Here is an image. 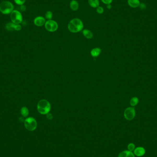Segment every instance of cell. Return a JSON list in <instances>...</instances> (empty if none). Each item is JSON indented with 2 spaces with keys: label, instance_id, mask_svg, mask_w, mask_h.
<instances>
[{
  "label": "cell",
  "instance_id": "1",
  "mask_svg": "<svg viewBox=\"0 0 157 157\" xmlns=\"http://www.w3.org/2000/svg\"><path fill=\"white\" fill-rule=\"evenodd\" d=\"M83 28V23L82 20L79 18H74L71 19L68 25V30L73 33L81 31Z\"/></svg>",
  "mask_w": 157,
  "mask_h": 157
},
{
  "label": "cell",
  "instance_id": "2",
  "mask_svg": "<svg viewBox=\"0 0 157 157\" xmlns=\"http://www.w3.org/2000/svg\"><path fill=\"white\" fill-rule=\"evenodd\" d=\"M37 110L38 112L42 114H47L49 113L51 110V104L50 102L45 99L41 100L37 104Z\"/></svg>",
  "mask_w": 157,
  "mask_h": 157
},
{
  "label": "cell",
  "instance_id": "3",
  "mask_svg": "<svg viewBox=\"0 0 157 157\" xmlns=\"http://www.w3.org/2000/svg\"><path fill=\"white\" fill-rule=\"evenodd\" d=\"M13 11V5L11 2L4 1L0 4V11L4 14L11 13Z\"/></svg>",
  "mask_w": 157,
  "mask_h": 157
},
{
  "label": "cell",
  "instance_id": "4",
  "mask_svg": "<svg viewBox=\"0 0 157 157\" xmlns=\"http://www.w3.org/2000/svg\"><path fill=\"white\" fill-rule=\"evenodd\" d=\"M25 127L29 131H34L37 125L36 120L34 118L28 117L25 120Z\"/></svg>",
  "mask_w": 157,
  "mask_h": 157
},
{
  "label": "cell",
  "instance_id": "5",
  "mask_svg": "<svg viewBox=\"0 0 157 157\" xmlns=\"http://www.w3.org/2000/svg\"><path fill=\"white\" fill-rule=\"evenodd\" d=\"M44 26L46 30L50 32H55L59 28V25L53 19L46 21Z\"/></svg>",
  "mask_w": 157,
  "mask_h": 157
},
{
  "label": "cell",
  "instance_id": "6",
  "mask_svg": "<svg viewBox=\"0 0 157 157\" xmlns=\"http://www.w3.org/2000/svg\"><path fill=\"white\" fill-rule=\"evenodd\" d=\"M10 18L12 23L19 24L22 22L23 17L21 13L17 10H13L10 15Z\"/></svg>",
  "mask_w": 157,
  "mask_h": 157
},
{
  "label": "cell",
  "instance_id": "7",
  "mask_svg": "<svg viewBox=\"0 0 157 157\" xmlns=\"http://www.w3.org/2000/svg\"><path fill=\"white\" fill-rule=\"evenodd\" d=\"M136 115V112L134 108L129 107L125 110L124 112L125 118L128 120H131L134 118Z\"/></svg>",
  "mask_w": 157,
  "mask_h": 157
},
{
  "label": "cell",
  "instance_id": "8",
  "mask_svg": "<svg viewBox=\"0 0 157 157\" xmlns=\"http://www.w3.org/2000/svg\"><path fill=\"white\" fill-rule=\"evenodd\" d=\"M6 28L9 31L15 30L19 31L21 30L22 27L19 24H15L13 23H9L6 25Z\"/></svg>",
  "mask_w": 157,
  "mask_h": 157
},
{
  "label": "cell",
  "instance_id": "9",
  "mask_svg": "<svg viewBox=\"0 0 157 157\" xmlns=\"http://www.w3.org/2000/svg\"><path fill=\"white\" fill-rule=\"evenodd\" d=\"M45 18L42 16H38L34 18V23L36 26L41 27L45 25L46 20Z\"/></svg>",
  "mask_w": 157,
  "mask_h": 157
},
{
  "label": "cell",
  "instance_id": "10",
  "mask_svg": "<svg viewBox=\"0 0 157 157\" xmlns=\"http://www.w3.org/2000/svg\"><path fill=\"white\" fill-rule=\"evenodd\" d=\"M146 153L145 149L142 147H137L134 150V154L137 157H141L145 154Z\"/></svg>",
  "mask_w": 157,
  "mask_h": 157
},
{
  "label": "cell",
  "instance_id": "11",
  "mask_svg": "<svg viewBox=\"0 0 157 157\" xmlns=\"http://www.w3.org/2000/svg\"><path fill=\"white\" fill-rule=\"evenodd\" d=\"M69 7L73 11H77L79 8V4L76 0H72L69 3Z\"/></svg>",
  "mask_w": 157,
  "mask_h": 157
},
{
  "label": "cell",
  "instance_id": "12",
  "mask_svg": "<svg viewBox=\"0 0 157 157\" xmlns=\"http://www.w3.org/2000/svg\"><path fill=\"white\" fill-rule=\"evenodd\" d=\"M127 2L130 7L134 8H138L140 4L139 0H128Z\"/></svg>",
  "mask_w": 157,
  "mask_h": 157
},
{
  "label": "cell",
  "instance_id": "13",
  "mask_svg": "<svg viewBox=\"0 0 157 157\" xmlns=\"http://www.w3.org/2000/svg\"><path fill=\"white\" fill-rule=\"evenodd\" d=\"M118 157H135V155L132 152L124 151L119 153Z\"/></svg>",
  "mask_w": 157,
  "mask_h": 157
},
{
  "label": "cell",
  "instance_id": "14",
  "mask_svg": "<svg viewBox=\"0 0 157 157\" xmlns=\"http://www.w3.org/2000/svg\"><path fill=\"white\" fill-rule=\"evenodd\" d=\"M88 3L89 6L94 8H97L100 6L99 0H88Z\"/></svg>",
  "mask_w": 157,
  "mask_h": 157
},
{
  "label": "cell",
  "instance_id": "15",
  "mask_svg": "<svg viewBox=\"0 0 157 157\" xmlns=\"http://www.w3.org/2000/svg\"><path fill=\"white\" fill-rule=\"evenodd\" d=\"M82 34L84 36L88 39H91L93 36L92 32L91 30L88 29H84L82 30Z\"/></svg>",
  "mask_w": 157,
  "mask_h": 157
},
{
  "label": "cell",
  "instance_id": "16",
  "mask_svg": "<svg viewBox=\"0 0 157 157\" xmlns=\"http://www.w3.org/2000/svg\"><path fill=\"white\" fill-rule=\"evenodd\" d=\"M101 50L99 48H95L91 51V55L93 57H97L100 54Z\"/></svg>",
  "mask_w": 157,
  "mask_h": 157
},
{
  "label": "cell",
  "instance_id": "17",
  "mask_svg": "<svg viewBox=\"0 0 157 157\" xmlns=\"http://www.w3.org/2000/svg\"><path fill=\"white\" fill-rule=\"evenodd\" d=\"M21 114L23 117H27L29 114V111L28 108L26 107H24L23 108H21Z\"/></svg>",
  "mask_w": 157,
  "mask_h": 157
},
{
  "label": "cell",
  "instance_id": "18",
  "mask_svg": "<svg viewBox=\"0 0 157 157\" xmlns=\"http://www.w3.org/2000/svg\"><path fill=\"white\" fill-rule=\"evenodd\" d=\"M45 18L46 19L51 20L53 18V13L51 11H48L45 13Z\"/></svg>",
  "mask_w": 157,
  "mask_h": 157
},
{
  "label": "cell",
  "instance_id": "19",
  "mask_svg": "<svg viewBox=\"0 0 157 157\" xmlns=\"http://www.w3.org/2000/svg\"><path fill=\"white\" fill-rule=\"evenodd\" d=\"M138 98H137L136 97H134L132 98L131 99V101H130V104L131 106H136L137 104H138Z\"/></svg>",
  "mask_w": 157,
  "mask_h": 157
},
{
  "label": "cell",
  "instance_id": "20",
  "mask_svg": "<svg viewBox=\"0 0 157 157\" xmlns=\"http://www.w3.org/2000/svg\"><path fill=\"white\" fill-rule=\"evenodd\" d=\"M104 8L101 6H99L96 8V11L97 13H98L99 14H102L104 13Z\"/></svg>",
  "mask_w": 157,
  "mask_h": 157
},
{
  "label": "cell",
  "instance_id": "21",
  "mask_svg": "<svg viewBox=\"0 0 157 157\" xmlns=\"http://www.w3.org/2000/svg\"><path fill=\"white\" fill-rule=\"evenodd\" d=\"M135 149V145L134 143H131L128 145V151L132 152Z\"/></svg>",
  "mask_w": 157,
  "mask_h": 157
},
{
  "label": "cell",
  "instance_id": "22",
  "mask_svg": "<svg viewBox=\"0 0 157 157\" xmlns=\"http://www.w3.org/2000/svg\"><path fill=\"white\" fill-rule=\"evenodd\" d=\"M14 2L19 5H23L25 3L26 0H14Z\"/></svg>",
  "mask_w": 157,
  "mask_h": 157
},
{
  "label": "cell",
  "instance_id": "23",
  "mask_svg": "<svg viewBox=\"0 0 157 157\" xmlns=\"http://www.w3.org/2000/svg\"><path fill=\"white\" fill-rule=\"evenodd\" d=\"M101 2L106 5H108V4H110L112 3L113 2V0H101Z\"/></svg>",
  "mask_w": 157,
  "mask_h": 157
},
{
  "label": "cell",
  "instance_id": "24",
  "mask_svg": "<svg viewBox=\"0 0 157 157\" xmlns=\"http://www.w3.org/2000/svg\"><path fill=\"white\" fill-rule=\"evenodd\" d=\"M141 9L144 10L147 8V5L144 3H140V5L139 6Z\"/></svg>",
  "mask_w": 157,
  "mask_h": 157
},
{
  "label": "cell",
  "instance_id": "25",
  "mask_svg": "<svg viewBox=\"0 0 157 157\" xmlns=\"http://www.w3.org/2000/svg\"><path fill=\"white\" fill-rule=\"evenodd\" d=\"M46 117L48 118V119H50V120H51L53 119V116L52 115V114L50 113H48V114H46Z\"/></svg>",
  "mask_w": 157,
  "mask_h": 157
},
{
  "label": "cell",
  "instance_id": "26",
  "mask_svg": "<svg viewBox=\"0 0 157 157\" xmlns=\"http://www.w3.org/2000/svg\"><path fill=\"white\" fill-rule=\"evenodd\" d=\"M112 6L111 5V4H108L107 5V8L108 9H111L112 8Z\"/></svg>",
  "mask_w": 157,
  "mask_h": 157
},
{
  "label": "cell",
  "instance_id": "27",
  "mask_svg": "<svg viewBox=\"0 0 157 157\" xmlns=\"http://www.w3.org/2000/svg\"><path fill=\"white\" fill-rule=\"evenodd\" d=\"M21 9L23 11H25V9H26V8L25 7V6H24L23 5H21Z\"/></svg>",
  "mask_w": 157,
  "mask_h": 157
}]
</instances>
